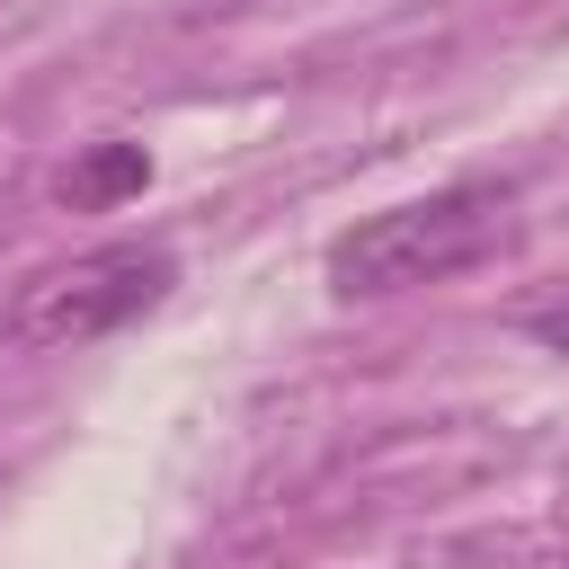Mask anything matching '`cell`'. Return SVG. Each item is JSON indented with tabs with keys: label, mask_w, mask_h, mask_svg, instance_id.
Listing matches in <instances>:
<instances>
[{
	"label": "cell",
	"mask_w": 569,
	"mask_h": 569,
	"mask_svg": "<svg viewBox=\"0 0 569 569\" xmlns=\"http://www.w3.org/2000/svg\"><path fill=\"white\" fill-rule=\"evenodd\" d=\"M151 187V151L142 142H89L71 169H62V204L71 213H116L124 196Z\"/></svg>",
	"instance_id": "3957f363"
},
{
	"label": "cell",
	"mask_w": 569,
	"mask_h": 569,
	"mask_svg": "<svg viewBox=\"0 0 569 569\" xmlns=\"http://www.w3.org/2000/svg\"><path fill=\"white\" fill-rule=\"evenodd\" d=\"M169 284H178V267H169L160 240L80 249V258H62V267H44V276L18 284V302H9V347L62 356V347H89V338H116V329L142 320Z\"/></svg>",
	"instance_id": "7a4b0ae2"
},
{
	"label": "cell",
	"mask_w": 569,
	"mask_h": 569,
	"mask_svg": "<svg viewBox=\"0 0 569 569\" xmlns=\"http://www.w3.org/2000/svg\"><path fill=\"white\" fill-rule=\"evenodd\" d=\"M525 329H533V338H542V347H560V356H569V302H560V311H533V320H525Z\"/></svg>",
	"instance_id": "277c9868"
},
{
	"label": "cell",
	"mask_w": 569,
	"mask_h": 569,
	"mask_svg": "<svg viewBox=\"0 0 569 569\" xmlns=\"http://www.w3.org/2000/svg\"><path fill=\"white\" fill-rule=\"evenodd\" d=\"M507 231V187H436L418 204H391V213H365L356 231L329 240V293L338 302H382V293H409V284H445L462 267H480Z\"/></svg>",
	"instance_id": "6da1fadb"
}]
</instances>
